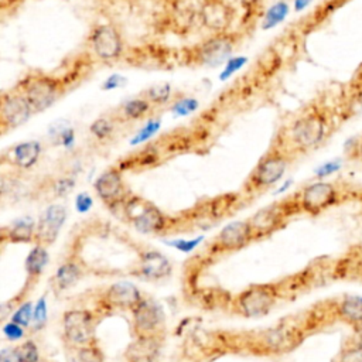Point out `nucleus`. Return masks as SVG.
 I'll return each instance as SVG.
<instances>
[{"instance_id":"nucleus-49","label":"nucleus","mask_w":362,"mask_h":362,"mask_svg":"<svg viewBox=\"0 0 362 362\" xmlns=\"http://www.w3.org/2000/svg\"><path fill=\"white\" fill-rule=\"evenodd\" d=\"M356 156H358V158L362 161V139L359 140V143H358V146H356Z\"/></svg>"},{"instance_id":"nucleus-10","label":"nucleus","mask_w":362,"mask_h":362,"mask_svg":"<svg viewBox=\"0 0 362 362\" xmlns=\"http://www.w3.org/2000/svg\"><path fill=\"white\" fill-rule=\"evenodd\" d=\"M64 334L66 339L76 346L92 345L93 339V315L88 310H69L62 320Z\"/></svg>"},{"instance_id":"nucleus-12","label":"nucleus","mask_w":362,"mask_h":362,"mask_svg":"<svg viewBox=\"0 0 362 362\" xmlns=\"http://www.w3.org/2000/svg\"><path fill=\"white\" fill-rule=\"evenodd\" d=\"M133 322L137 337H158L164 322L161 307L154 301L141 300L133 308Z\"/></svg>"},{"instance_id":"nucleus-47","label":"nucleus","mask_w":362,"mask_h":362,"mask_svg":"<svg viewBox=\"0 0 362 362\" xmlns=\"http://www.w3.org/2000/svg\"><path fill=\"white\" fill-rule=\"evenodd\" d=\"M355 344H358L359 346H362V327H359V328H355V334H354V337L351 338Z\"/></svg>"},{"instance_id":"nucleus-51","label":"nucleus","mask_w":362,"mask_h":362,"mask_svg":"<svg viewBox=\"0 0 362 362\" xmlns=\"http://www.w3.org/2000/svg\"><path fill=\"white\" fill-rule=\"evenodd\" d=\"M293 182V180H287L286 182H284V185H281V188H279L277 189V192H283V191H286L288 187H290V184Z\"/></svg>"},{"instance_id":"nucleus-35","label":"nucleus","mask_w":362,"mask_h":362,"mask_svg":"<svg viewBox=\"0 0 362 362\" xmlns=\"http://www.w3.org/2000/svg\"><path fill=\"white\" fill-rule=\"evenodd\" d=\"M47 324V300L45 297H40L34 305V311H33V322L31 327L33 329L38 331L41 329L44 325Z\"/></svg>"},{"instance_id":"nucleus-40","label":"nucleus","mask_w":362,"mask_h":362,"mask_svg":"<svg viewBox=\"0 0 362 362\" xmlns=\"http://www.w3.org/2000/svg\"><path fill=\"white\" fill-rule=\"evenodd\" d=\"M201 240H202V236H198L195 239H188V240H185V239L173 240V242H168V245L174 246L180 252H191L201 243Z\"/></svg>"},{"instance_id":"nucleus-33","label":"nucleus","mask_w":362,"mask_h":362,"mask_svg":"<svg viewBox=\"0 0 362 362\" xmlns=\"http://www.w3.org/2000/svg\"><path fill=\"white\" fill-rule=\"evenodd\" d=\"M198 106H199V103L195 98H181L173 105L171 112L177 117L188 116V115L194 113L198 109Z\"/></svg>"},{"instance_id":"nucleus-37","label":"nucleus","mask_w":362,"mask_h":362,"mask_svg":"<svg viewBox=\"0 0 362 362\" xmlns=\"http://www.w3.org/2000/svg\"><path fill=\"white\" fill-rule=\"evenodd\" d=\"M246 61H247L246 57H233V58H230V59L226 62V65H225V68H223V71H222V74H221L219 78H221L222 81L228 79V78L232 76L235 72H238V71L246 64Z\"/></svg>"},{"instance_id":"nucleus-5","label":"nucleus","mask_w":362,"mask_h":362,"mask_svg":"<svg viewBox=\"0 0 362 362\" xmlns=\"http://www.w3.org/2000/svg\"><path fill=\"white\" fill-rule=\"evenodd\" d=\"M123 212L133 226L141 233H158L167 225L165 215L151 202L140 197L127 198L123 204Z\"/></svg>"},{"instance_id":"nucleus-29","label":"nucleus","mask_w":362,"mask_h":362,"mask_svg":"<svg viewBox=\"0 0 362 362\" xmlns=\"http://www.w3.org/2000/svg\"><path fill=\"white\" fill-rule=\"evenodd\" d=\"M113 130H115L113 123H112L109 119H106V117H99V119L93 120L92 124L89 126L90 134H92L96 140H100V141L109 139V137L112 136Z\"/></svg>"},{"instance_id":"nucleus-19","label":"nucleus","mask_w":362,"mask_h":362,"mask_svg":"<svg viewBox=\"0 0 362 362\" xmlns=\"http://www.w3.org/2000/svg\"><path fill=\"white\" fill-rule=\"evenodd\" d=\"M301 341L300 332L293 327H277L267 329L262 335V342L266 349L273 352H284L294 348Z\"/></svg>"},{"instance_id":"nucleus-44","label":"nucleus","mask_w":362,"mask_h":362,"mask_svg":"<svg viewBox=\"0 0 362 362\" xmlns=\"http://www.w3.org/2000/svg\"><path fill=\"white\" fill-rule=\"evenodd\" d=\"M92 204H93L92 198H90V195L86 194V192L79 194V195L76 197V201H75L76 211H78V212H82V214H83V212H88V211L90 209Z\"/></svg>"},{"instance_id":"nucleus-22","label":"nucleus","mask_w":362,"mask_h":362,"mask_svg":"<svg viewBox=\"0 0 362 362\" xmlns=\"http://www.w3.org/2000/svg\"><path fill=\"white\" fill-rule=\"evenodd\" d=\"M158 337H139L127 349L130 362H154L160 352Z\"/></svg>"},{"instance_id":"nucleus-8","label":"nucleus","mask_w":362,"mask_h":362,"mask_svg":"<svg viewBox=\"0 0 362 362\" xmlns=\"http://www.w3.org/2000/svg\"><path fill=\"white\" fill-rule=\"evenodd\" d=\"M89 45L93 54L103 61L117 59L123 54L122 35L110 24L96 25L89 34Z\"/></svg>"},{"instance_id":"nucleus-24","label":"nucleus","mask_w":362,"mask_h":362,"mask_svg":"<svg viewBox=\"0 0 362 362\" xmlns=\"http://www.w3.org/2000/svg\"><path fill=\"white\" fill-rule=\"evenodd\" d=\"M48 259H49V256H48L47 247L42 245H35L30 250V253L27 255V259H25L27 279L35 281L41 276L44 267L47 266Z\"/></svg>"},{"instance_id":"nucleus-42","label":"nucleus","mask_w":362,"mask_h":362,"mask_svg":"<svg viewBox=\"0 0 362 362\" xmlns=\"http://www.w3.org/2000/svg\"><path fill=\"white\" fill-rule=\"evenodd\" d=\"M126 83V78L120 74H113L110 75L102 85V89L103 90H112V89H117V88H122L123 85Z\"/></svg>"},{"instance_id":"nucleus-15","label":"nucleus","mask_w":362,"mask_h":362,"mask_svg":"<svg viewBox=\"0 0 362 362\" xmlns=\"http://www.w3.org/2000/svg\"><path fill=\"white\" fill-rule=\"evenodd\" d=\"M291 214L288 211V202L281 204H273L269 206H264L263 209L257 211L250 219V226L253 230L255 238H262L266 235H270L276 229H279L284 221V218Z\"/></svg>"},{"instance_id":"nucleus-13","label":"nucleus","mask_w":362,"mask_h":362,"mask_svg":"<svg viewBox=\"0 0 362 362\" xmlns=\"http://www.w3.org/2000/svg\"><path fill=\"white\" fill-rule=\"evenodd\" d=\"M93 187L98 197L112 209L127 199L124 181L116 168H110L102 173L95 181Z\"/></svg>"},{"instance_id":"nucleus-25","label":"nucleus","mask_w":362,"mask_h":362,"mask_svg":"<svg viewBox=\"0 0 362 362\" xmlns=\"http://www.w3.org/2000/svg\"><path fill=\"white\" fill-rule=\"evenodd\" d=\"M81 277H82V267L76 262L66 260L65 263H62L58 267V270L54 276V280H55V286L58 288L65 290V288L72 287Z\"/></svg>"},{"instance_id":"nucleus-32","label":"nucleus","mask_w":362,"mask_h":362,"mask_svg":"<svg viewBox=\"0 0 362 362\" xmlns=\"http://www.w3.org/2000/svg\"><path fill=\"white\" fill-rule=\"evenodd\" d=\"M17 356L20 362H38L40 361V352L38 346L34 341H24L16 348Z\"/></svg>"},{"instance_id":"nucleus-21","label":"nucleus","mask_w":362,"mask_h":362,"mask_svg":"<svg viewBox=\"0 0 362 362\" xmlns=\"http://www.w3.org/2000/svg\"><path fill=\"white\" fill-rule=\"evenodd\" d=\"M335 314L354 329L362 327V296L345 294L335 304Z\"/></svg>"},{"instance_id":"nucleus-48","label":"nucleus","mask_w":362,"mask_h":362,"mask_svg":"<svg viewBox=\"0 0 362 362\" xmlns=\"http://www.w3.org/2000/svg\"><path fill=\"white\" fill-rule=\"evenodd\" d=\"M239 4H242L243 7H255L259 3H262L263 0H236Z\"/></svg>"},{"instance_id":"nucleus-41","label":"nucleus","mask_w":362,"mask_h":362,"mask_svg":"<svg viewBox=\"0 0 362 362\" xmlns=\"http://www.w3.org/2000/svg\"><path fill=\"white\" fill-rule=\"evenodd\" d=\"M339 168H341V163H339V161H337V160H335V161H327V163L321 164V165L315 170V175H317V178L322 180V178H325V177L332 175V174L337 173Z\"/></svg>"},{"instance_id":"nucleus-27","label":"nucleus","mask_w":362,"mask_h":362,"mask_svg":"<svg viewBox=\"0 0 362 362\" xmlns=\"http://www.w3.org/2000/svg\"><path fill=\"white\" fill-rule=\"evenodd\" d=\"M122 110L126 119L136 120L144 117L151 110V103L146 98H133L123 105Z\"/></svg>"},{"instance_id":"nucleus-16","label":"nucleus","mask_w":362,"mask_h":362,"mask_svg":"<svg viewBox=\"0 0 362 362\" xmlns=\"http://www.w3.org/2000/svg\"><path fill=\"white\" fill-rule=\"evenodd\" d=\"M253 236L249 221H233L223 226L216 236L215 246L221 250H238L247 245Z\"/></svg>"},{"instance_id":"nucleus-6","label":"nucleus","mask_w":362,"mask_h":362,"mask_svg":"<svg viewBox=\"0 0 362 362\" xmlns=\"http://www.w3.org/2000/svg\"><path fill=\"white\" fill-rule=\"evenodd\" d=\"M338 199V188L332 182L318 180L315 182L308 184L300 191L297 197V204L301 211L311 215H317L325 211L327 208L332 206Z\"/></svg>"},{"instance_id":"nucleus-20","label":"nucleus","mask_w":362,"mask_h":362,"mask_svg":"<svg viewBox=\"0 0 362 362\" xmlns=\"http://www.w3.org/2000/svg\"><path fill=\"white\" fill-rule=\"evenodd\" d=\"M140 274L148 280H160L171 273L168 259L157 250H146L140 256Z\"/></svg>"},{"instance_id":"nucleus-38","label":"nucleus","mask_w":362,"mask_h":362,"mask_svg":"<svg viewBox=\"0 0 362 362\" xmlns=\"http://www.w3.org/2000/svg\"><path fill=\"white\" fill-rule=\"evenodd\" d=\"M74 187H75V178H72V177H62V178L55 181L54 192L58 197H64V195L69 194L74 189Z\"/></svg>"},{"instance_id":"nucleus-36","label":"nucleus","mask_w":362,"mask_h":362,"mask_svg":"<svg viewBox=\"0 0 362 362\" xmlns=\"http://www.w3.org/2000/svg\"><path fill=\"white\" fill-rule=\"evenodd\" d=\"M72 362H103V356L96 346L86 345L78 349Z\"/></svg>"},{"instance_id":"nucleus-18","label":"nucleus","mask_w":362,"mask_h":362,"mask_svg":"<svg viewBox=\"0 0 362 362\" xmlns=\"http://www.w3.org/2000/svg\"><path fill=\"white\" fill-rule=\"evenodd\" d=\"M141 296L139 288L130 281H119L112 284L105 293V301L110 307L116 308H134L140 301Z\"/></svg>"},{"instance_id":"nucleus-2","label":"nucleus","mask_w":362,"mask_h":362,"mask_svg":"<svg viewBox=\"0 0 362 362\" xmlns=\"http://www.w3.org/2000/svg\"><path fill=\"white\" fill-rule=\"evenodd\" d=\"M328 133V122L318 110H310L297 117L290 127V141L300 151L317 147Z\"/></svg>"},{"instance_id":"nucleus-11","label":"nucleus","mask_w":362,"mask_h":362,"mask_svg":"<svg viewBox=\"0 0 362 362\" xmlns=\"http://www.w3.org/2000/svg\"><path fill=\"white\" fill-rule=\"evenodd\" d=\"M277 293L270 284H256L246 288L238 298V305L246 317H262L276 303Z\"/></svg>"},{"instance_id":"nucleus-9","label":"nucleus","mask_w":362,"mask_h":362,"mask_svg":"<svg viewBox=\"0 0 362 362\" xmlns=\"http://www.w3.org/2000/svg\"><path fill=\"white\" fill-rule=\"evenodd\" d=\"M235 14L236 10L228 0H202L199 7L202 25L215 34L228 33Z\"/></svg>"},{"instance_id":"nucleus-31","label":"nucleus","mask_w":362,"mask_h":362,"mask_svg":"<svg viewBox=\"0 0 362 362\" xmlns=\"http://www.w3.org/2000/svg\"><path fill=\"white\" fill-rule=\"evenodd\" d=\"M33 311H34V308H33L31 301H24L16 308L10 321L18 324L23 328H27L33 322Z\"/></svg>"},{"instance_id":"nucleus-1","label":"nucleus","mask_w":362,"mask_h":362,"mask_svg":"<svg viewBox=\"0 0 362 362\" xmlns=\"http://www.w3.org/2000/svg\"><path fill=\"white\" fill-rule=\"evenodd\" d=\"M17 89L25 96L34 113L51 107L65 92V85L55 76L45 74H31L23 79Z\"/></svg>"},{"instance_id":"nucleus-46","label":"nucleus","mask_w":362,"mask_h":362,"mask_svg":"<svg viewBox=\"0 0 362 362\" xmlns=\"http://www.w3.org/2000/svg\"><path fill=\"white\" fill-rule=\"evenodd\" d=\"M313 0H294V10L296 11H303L311 4Z\"/></svg>"},{"instance_id":"nucleus-23","label":"nucleus","mask_w":362,"mask_h":362,"mask_svg":"<svg viewBox=\"0 0 362 362\" xmlns=\"http://www.w3.org/2000/svg\"><path fill=\"white\" fill-rule=\"evenodd\" d=\"M35 229L37 223L31 218L25 216L16 219L8 228H4L3 236L13 243H28L35 240Z\"/></svg>"},{"instance_id":"nucleus-50","label":"nucleus","mask_w":362,"mask_h":362,"mask_svg":"<svg viewBox=\"0 0 362 362\" xmlns=\"http://www.w3.org/2000/svg\"><path fill=\"white\" fill-rule=\"evenodd\" d=\"M21 1H24V0H1V4H3V7H6L7 4H17V3H21Z\"/></svg>"},{"instance_id":"nucleus-43","label":"nucleus","mask_w":362,"mask_h":362,"mask_svg":"<svg viewBox=\"0 0 362 362\" xmlns=\"http://www.w3.org/2000/svg\"><path fill=\"white\" fill-rule=\"evenodd\" d=\"M55 139H57V141H58L59 144L68 147V146H71V144L74 143V140H75V133H74V130H72L71 127H64V129H61V130L58 132V136H57Z\"/></svg>"},{"instance_id":"nucleus-3","label":"nucleus","mask_w":362,"mask_h":362,"mask_svg":"<svg viewBox=\"0 0 362 362\" xmlns=\"http://www.w3.org/2000/svg\"><path fill=\"white\" fill-rule=\"evenodd\" d=\"M290 160L291 158L284 151H280V150L269 151L259 160V163L250 173V177L245 184V189L249 192H253V191H262V189L270 188L272 185H274L283 178L290 164Z\"/></svg>"},{"instance_id":"nucleus-30","label":"nucleus","mask_w":362,"mask_h":362,"mask_svg":"<svg viewBox=\"0 0 362 362\" xmlns=\"http://www.w3.org/2000/svg\"><path fill=\"white\" fill-rule=\"evenodd\" d=\"M161 127L160 119H150L130 140V144H140L144 141H148Z\"/></svg>"},{"instance_id":"nucleus-28","label":"nucleus","mask_w":362,"mask_h":362,"mask_svg":"<svg viewBox=\"0 0 362 362\" xmlns=\"http://www.w3.org/2000/svg\"><path fill=\"white\" fill-rule=\"evenodd\" d=\"M171 96V86L168 83L153 85L146 90V99L151 105H164Z\"/></svg>"},{"instance_id":"nucleus-34","label":"nucleus","mask_w":362,"mask_h":362,"mask_svg":"<svg viewBox=\"0 0 362 362\" xmlns=\"http://www.w3.org/2000/svg\"><path fill=\"white\" fill-rule=\"evenodd\" d=\"M337 362H362V346L351 339L339 352Z\"/></svg>"},{"instance_id":"nucleus-14","label":"nucleus","mask_w":362,"mask_h":362,"mask_svg":"<svg viewBox=\"0 0 362 362\" xmlns=\"http://www.w3.org/2000/svg\"><path fill=\"white\" fill-rule=\"evenodd\" d=\"M66 219V209L59 204L49 205L40 216L35 229V242L37 245L48 246L54 243L61 228Z\"/></svg>"},{"instance_id":"nucleus-39","label":"nucleus","mask_w":362,"mask_h":362,"mask_svg":"<svg viewBox=\"0 0 362 362\" xmlns=\"http://www.w3.org/2000/svg\"><path fill=\"white\" fill-rule=\"evenodd\" d=\"M3 334L7 339L10 341H17V339H21L24 337V328L20 327L18 324L13 322V321H8L7 324H4L3 327Z\"/></svg>"},{"instance_id":"nucleus-4","label":"nucleus","mask_w":362,"mask_h":362,"mask_svg":"<svg viewBox=\"0 0 362 362\" xmlns=\"http://www.w3.org/2000/svg\"><path fill=\"white\" fill-rule=\"evenodd\" d=\"M236 45V37L232 33L214 34L201 41L191 49V58L195 64L204 66H218L226 64L232 58Z\"/></svg>"},{"instance_id":"nucleus-7","label":"nucleus","mask_w":362,"mask_h":362,"mask_svg":"<svg viewBox=\"0 0 362 362\" xmlns=\"http://www.w3.org/2000/svg\"><path fill=\"white\" fill-rule=\"evenodd\" d=\"M33 113L31 105L17 88L1 95L0 127L3 133L20 127L30 119Z\"/></svg>"},{"instance_id":"nucleus-45","label":"nucleus","mask_w":362,"mask_h":362,"mask_svg":"<svg viewBox=\"0 0 362 362\" xmlns=\"http://www.w3.org/2000/svg\"><path fill=\"white\" fill-rule=\"evenodd\" d=\"M0 362H20L16 348H4L0 354Z\"/></svg>"},{"instance_id":"nucleus-17","label":"nucleus","mask_w":362,"mask_h":362,"mask_svg":"<svg viewBox=\"0 0 362 362\" xmlns=\"http://www.w3.org/2000/svg\"><path fill=\"white\" fill-rule=\"evenodd\" d=\"M41 151L42 146L40 141L28 140L8 148L3 154V161H7L11 167L18 170H30L37 164Z\"/></svg>"},{"instance_id":"nucleus-26","label":"nucleus","mask_w":362,"mask_h":362,"mask_svg":"<svg viewBox=\"0 0 362 362\" xmlns=\"http://www.w3.org/2000/svg\"><path fill=\"white\" fill-rule=\"evenodd\" d=\"M288 11H290V6H288L287 1L280 0V1L274 3V4L266 11V14L263 16L262 28H263V30L274 28L276 25H279L281 21L286 20Z\"/></svg>"}]
</instances>
